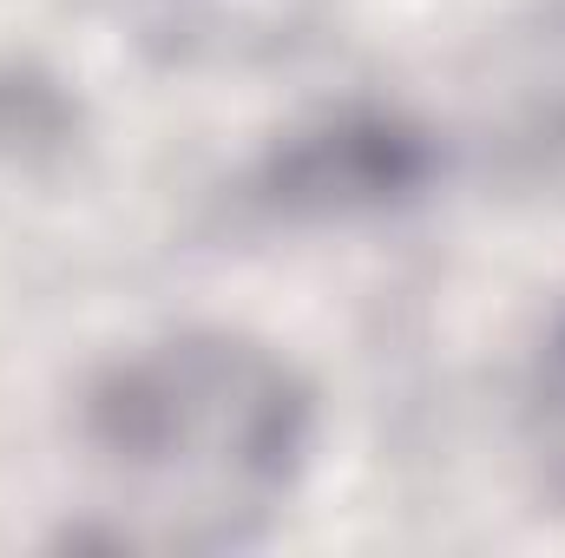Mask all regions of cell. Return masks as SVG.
Here are the masks:
<instances>
[{
  "instance_id": "6da1fadb",
  "label": "cell",
  "mask_w": 565,
  "mask_h": 558,
  "mask_svg": "<svg viewBox=\"0 0 565 558\" xmlns=\"http://www.w3.org/2000/svg\"><path fill=\"white\" fill-rule=\"evenodd\" d=\"M79 447L113 500V546L224 552L309 473L316 388L264 335L171 329L86 382Z\"/></svg>"
},
{
  "instance_id": "3957f363",
  "label": "cell",
  "mask_w": 565,
  "mask_h": 558,
  "mask_svg": "<svg viewBox=\"0 0 565 558\" xmlns=\"http://www.w3.org/2000/svg\"><path fill=\"white\" fill-rule=\"evenodd\" d=\"M526 420H533V453L553 473V486H565V309L546 329L540 355H533V388H526Z\"/></svg>"
},
{
  "instance_id": "7a4b0ae2",
  "label": "cell",
  "mask_w": 565,
  "mask_h": 558,
  "mask_svg": "<svg viewBox=\"0 0 565 558\" xmlns=\"http://www.w3.org/2000/svg\"><path fill=\"white\" fill-rule=\"evenodd\" d=\"M434 171L440 151L427 126L382 106H355L289 132L257 171V204L289 224H349L415 204Z\"/></svg>"
}]
</instances>
